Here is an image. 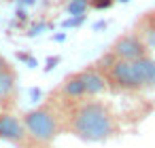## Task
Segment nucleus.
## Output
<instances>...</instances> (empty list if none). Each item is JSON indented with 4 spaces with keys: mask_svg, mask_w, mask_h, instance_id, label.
<instances>
[{
    "mask_svg": "<svg viewBox=\"0 0 155 148\" xmlns=\"http://www.w3.org/2000/svg\"><path fill=\"white\" fill-rule=\"evenodd\" d=\"M64 110V129L83 142H106L119 133V118L113 112L110 104L89 97L81 102H66Z\"/></svg>",
    "mask_w": 155,
    "mask_h": 148,
    "instance_id": "f257e3e1",
    "label": "nucleus"
},
{
    "mask_svg": "<svg viewBox=\"0 0 155 148\" xmlns=\"http://www.w3.org/2000/svg\"><path fill=\"white\" fill-rule=\"evenodd\" d=\"M104 76L113 91L136 93L155 89V59L149 55L136 61H117Z\"/></svg>",
    "mask_w": 155,
    "mask_h": 148,
    "instance_id": "f03ea898",
    "label": "nucleus"
},
{
    "mask_svg": "<svg viewBox=\"0 0 155 148\" xmlns=\"http://www.w3.org/2000/svg\"><path fill=\"white\" fill-rule=\"evenodd\" d=\"M28 137L34 144H51L64 129V121H62V112L58 108H53V104H41L28 112H24L21 116Z\"/></svg>",
    "mask_w": 155,
    "mask_h": 148,
    "instance_id": "7ed1b4c3",
    "label": "nucleus"
},
{
    "mask_svg": "<svg viewBox=\"0 0 155 148\" xmlns=\"http://www.w3.org/2000/svg\"><path fill=\"white\" fill-rule=\"evenodd\" d=\"M110 53L115 55L117 61H136V59H144L151 55L149 47L144 45V40L138 32H127V34L119 36L113 43Z\"/></svg>",
    "mask_w": 155,
    "mask_h": 148,
    "instance_id": "20e7f679",
    "label": "nucleus"
},
{
    "mask_svg": "<svg viewBox=\"0 0 155 148\" xmlns=\"http://www.w3.org/2000/svg\"><path fill=\"white\" fill-rule=\"evenodd\" d=\"M0 140H5L9 144H17V146L28 144L30 137H28V131H26L21 116H15L11 112L0 110Z\"/></svg>",
    "mask_w": 155,
    "mask_h": 148,
    "instance_id": "39448f33",
    "label": "nucleus"
},
{
    "mask_svg": "<svg viewBox=\"0 0 155 148\" xmlns=\"http://www.w3.org/2000/svg\"><path fill=\"white\" fill-rule=\"evenodd\" d=\"M17 97V74L15 68L0 70V108L2 112H11Z\"/></svg>",
    "mask_w": 155,
    "mask_h": 148,
    "instance_id": "423d86ee",
    "label": "nucleus"
},
{
    "mask_svg": "<svg viewBox=\"0 0 155 148\" xmlns=\"http://www.w3.org/2000/svg\"><path fill=\"white\" fill-rule=\"evenodd\" d=\"M138 34L142 36V40H144V45L149 47V51L155 49V21H151L149 17H144L142 24H140V32H138Z\"/></svg>",
    "mask_w": 155,
    "mask_h": 148,
    "instance_id": "0eeeda50",
    "label": "nucleus"
},
{
    "mask_svg": "<svg viewBox=\"0 0 155 148\" xmlns=\"http://www.w3.org/2000/svg\"><path fill=\"white\" fill-rule=\"evenodd\" d=\"M87 7H89V2H68L66 11L70 17H83L87 13Z\"/></svg>",
    "mask_w": 155,
    "mask_h": 148,
    "instance_id": "6e6552de",
    "label": "nucleus"
},
{
    "mask_svg": "<svg viewBox=\"0 0 155 148\" xmlns=\"http://www.w3.org/2000/svg\"><path fill=\"white\" fill-rule=\"evenodd\" d=\"M89 5L94 9H108L113 5V0H89Z\"/></svg>",
    "mask_w": 155,
    "mask_h": 148,
    "instance_id": "1a4fd4ad",
    "label": "nucleus"
},
{
    "mask_svg": "<svg viewBox=\"0 0 155 148\" xmlns=\"http://www.w3.org/2000/svg\"><path fill=\"white\" fill-rule=\"evenodd\" d=\"M7 68H13V66L9 64V59H7V57L0 55V70H7Z\"/></svg>",
    "mask_w": 155,
    "mask_h": 148,
    "instance_id": "9d476101",
    "label": "nucleus"
},
{
    "mask_svg": "<svg viewBox=\"0 0 155 148\" xmlns=\"http://www.w3.org/2000/svg\"><path fill=\"white\" fill-rule=\"evenodd\" d=\"M147 17H149V19H151V21H155V11H153V13H149V15H147Z\"/></svg>",
    "mask_w": 155,
    "mask_h": 148,
    "instance_id": "9b49d317",
    "label": "nucleus"
},
{
    "mask_svg": "<svg viewBox=\"0 0 155 148\" xmlns=\"http://www.w3.org/2000/svg\"><path fill=\"white\" fill-rule=\"evenodd\" d=\"M68 2H89V0H68Z\"/></svg>",
    "mask_w": 155,
    "mask_h": 148,
    "instance_id": "f8f14e48",
    "label": "nucleus"
},
{
    "mask_svg": "<svg viewBox=\"0 0 155 148\" xmlns=\"http://www.w3.org/2000/svg\"><path fill=\"white\" fill-rule=\"evenodd\" d=\"M117 2H127V0H117Z\"/></svg>",
    "mask_w": 155,
    "mask_h": 148,
    "instance_id": "ddd939ff",
    "label": "nucleus"
}]
</instances>
